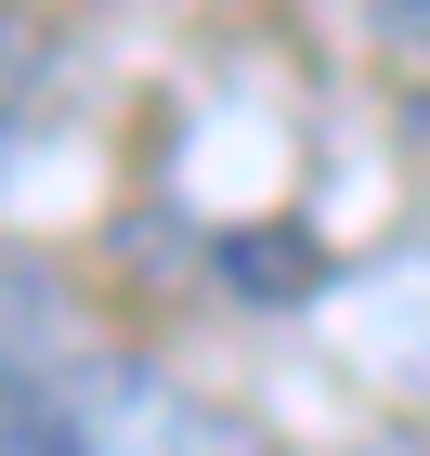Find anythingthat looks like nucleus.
Listing matches in <instances>:
<instances>
[{"mask_svg":"<svg viewBox=\"0 0 430 456\" xmlns=\"http://www.w3.org/2000/svg\"><path fill=\"white\" fill-rule=\"evenodd\" d=\"M39 78H53V39H39L27 13H0V157H13V131L39 118Z\"/></svg>","mask_w":430,"mask_h":456,"instance_id":"obj_2","label":"nucleus"},{"mask_svg":"<svg viewBox=\"0 0 430 456\" xmlns=\"http://www.w3.org/2000/svg\"><path fill=\"white\" fill-rule=\"evenodd\" d=\"M365 27L392 39V53H418V66H430V0H365Z\"/></svg>","mask_w":430,"mask_h":456,"instance_id":"obj_3","label":"nucleus"},{"mask_svg":"<svg viewBox=\"0 0 430 456\" xmlns=\"http://www.w3.org/2000/svg\"><path fill=\"white\" fill-rule=\"evenodd\" d=\"M0 456H248L235 430L118 339L0 326Z\"/></svg>","mask_w":430,"mask_h":456,"instance_id":"obj_1","label":"nucleus"}]
</instances>
